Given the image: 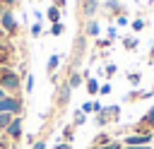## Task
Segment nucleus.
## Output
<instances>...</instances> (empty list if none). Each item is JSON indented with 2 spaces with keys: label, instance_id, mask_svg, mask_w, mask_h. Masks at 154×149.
Instances as JSON below:
<instances>
[{
  "label": "nucleus",
  "instance_id": "nucleus-1",
  "mask_svg": "<svg viewBox=\"0 0 154 149\" xmlns=\"http://www.w3.org/2000/svg\"><path fill=\"white\" fill-rule=\"evenodd\" d=\"M19 84H22L19 74L5 67V72H2V77H0V89L7 94V91H17V89H19Z\"/></svg>",
  "mask_w": 154,
  "mask_h": 149
},
{
  "label": "nucleus",
  "instance_id": "nucleus-2",
  "mask_svg": "<svg viewBox=\"0 0 154 149\" xmlns=\"http://www.w3.org/2000/svg\"><path fill=\"white\" fill-rule=\"evenodd\" d=\"M24 108V101L19 96H5L0 101V113H12V115H19Z\"/></svg>",
  "mask_w": 154,
  "mask_h": 149
},
{
  "label": "nucleus",
  "instance_id": "nucleus-3",
  "mask_svg": "<svg viewBox=\"0 0 154 149\" xmlns=\"http://www.w3.org/2000/svg\"><path fill=\"white\" fill-rule=\"evenodd\" d=\"M118 115H120V106H106L96 113V125H106L111 120H118Z\"/></svg>",
  "mask_w": 154,
  "mask_h": 149
},
{
  "label": "nucleus",
  "instance_id": "nucleus-4",
  "mask_svg": "<svg viewBox=\"0 0 154 149\" xmlns=\"http://www.w3.org/2000/svg\"><path fill=\"white\" fill-rule=\"evenodd\" d=\"M0 24H2V29H5L10 36H14V34H17V22H14V14H12L10 10H5V12H2Z\"/></svg>",
  "mask_w": 154,
  "mask_h": 149
},
{
  "label": "nucleus",
  "instance_id": "nucleus-5",
  "mask_svg": "<svg viewBox=\"0 0 154 149\" xmlns=\"http://www.w3.org/2000/svg\"><path fill=\"white\" fill-rule=\"evenodd\" d=\"M70 94H72V89H70V84L67 82H63L60 87H58V94H55V103L63 108V106H67V101H70Z\"/></svg>",
  "mask_w": 154,
  "mask_h": 149
},
{
  "label": "nucleus",
  "instance_id": "nucleus-6",
  "mask_svg": "<svg viewBox=\"0 0 154 149\" xmlns=\"http://www.w3.org/2000/svg\"><path fill=\"white\" fill-rule=\"evenodd\" d=\"M149 142H152V135H130V137H125L128 147H147Z\"/></svg>",
  "mask_w": 154,
  "mask_h": 149
},
{
  "label": "nucleus",
  "instance_id": "nucleus-7",
  "mask_svg": "<svg viewBox=\"0 0 154 149\" xmlns=\"http://www.w3.org/2000/svg\"><path fill=\"white\" fill-rule=\"evenodd\" d=\"M5 132H7L10 139H19V137H22V115H17V118L10 123V127H7Z\"/></svg>",
  "mask_w": 154,
  "mask_h": 149
},
{
  "label": "nucleus",
  "instance_id": "nucleus-8",
  "mask_svg": "<svg viewBox=\"0 0 154 149\" xmlns=\"http://www.w3.org/2000/svg\"><path fill=\"white\" fill-rule=\"evenodd\" d=\"M96 7H99V2H96V0H84L82 12H84L87 17H94V14H96Z\"/></svg>",
  "mask_w": 154,
  "mask_h": 149
},
{
  "label": "nucleus",
  "instance_id": "nucleus-9",
  "mask_svg": "<svg viewBox=\"0 0 154 149\" xmlns=\"http://www.w3.org/2000/svg\"><path fill=\"white\" fill-rule=\"evenodd\" d=\"M140 127H149V130H154V108H149V111L144 113V118L140 120Z\"/></svg>",
  "mask_w": 154,
  "mask_h": 149
},
{
  "label": "nucleus",
  "instance_id": "nucleus-10",
  "mask_svg": "<svg viewBox=\"0 0 154 149\" xmlns=\"http://www.w3.org/2000/svg\"><path fill=\"white\" fill-rule=\"evenodd\" d=\"M58 65H60V55L55 53V55H51V58H48V62H46V70H48V74H53Z\"/></svg>",
  "mask_w": 154,
  "mask_h": 149
},
{
  "label": "nucleus",
  "instance_id": "nucleus-11",
  "mask_svg": "<svg viewBox=\"0 0 154 149\" xmlns=\"http://www.w3.org/2000/svg\"><path fill=\"white\" fill-rule=\"evenodd\" d=\"M14 118H17V115H12V113H0V130H7Z\"/></svg>",
  "mask_w": 154,
  "mask_h": 149
},
{
  "label": "nucleus",
  "instance_id": "nucleus-12",
  "mask_svg": "<svg viewBox=\"0 0 154 149\" xmlns=\"http://www.w3.org/2000/svg\"><path fill=\"white\" fill-rule=\"evenodd\" d=\"M67 84H70V89H77V87L82 84V74H79V72H72L70 79H67Z\"/></svg>",
  "mask_w": 154,
  "mask_h": 149
},
{
  "label": "nucleus",
  "instance_id": "nucleus-13",
  "mask_svg": "<svg viewBox=\"0 0 154 149\" xmlns=\"http://www.w3.org/2000/svg\"><path fill=\"white\" fill-rule=\"evenodd\" d=\"M99 89H101V84H99L96 79H91V77H89V79H87V91H89V94L94 96V94H96Z\"/></svg>",
  "mask_w": 154,
  "mask_h": 149
},
{
  "label": "nucleus",
  "instance_id": "nucleus-14",
  "mask_svg": "<svg viewBox=\"0 0 154 149\" xmlns=\"http://www.w3.org/2000/svg\"><path fill=\"white\" fill-rule=\"evenodd\" d=\"M63 137H65V142L70 144V142H72V137H75V125H67V127H63Z\"/></svg>",
  "mask_w": 154,
  "mask_h": 149
},
{
  "label": "nucleus",
  "instance_id": "nucleus-15",
  "mask_svg": "<svg viewBox=\"0 0 154 149\" xmlns=\"http://www.w3.org/2000/svg\"><path fill=\"white\" fill-rule=\"evenodd\" d=\"M48 19H51V22H53V24H55V22H60V10H58V7H55V5H53V7H51V10H48Z\"/></svg>",
  "mask_w": 154,
  "mask_h": 149
},
{
  "label": "nucleus",
  "instance_id": "nucleus-16",
  "mask_svg": "<svg viewBox=\"0 0 154 149\" xmlns=\"http://www.w3.org/2000/svg\"><path fill=\"white\" fill-rule=\"evenodd\" d=\"M111 142V137L106 135V132H101V135H96V139H94V147H101V144H108Z\"/></svg>",
  "mask_w": 154,
  "mask_h": 149
},
{
  "label": "nucleus",
  "instance_id": "nucleus-17",
  "mask_svg": "<svg viewBox=\"0 0 154 149\" xmlns=\"http://www.w3.org/2000/svg\"><path fill=\"white\" fill-rule=\"evenodd\" d=\"M89 149H123V144L120 142H108V144H101V147H89Z\"/></svg>",
  "mask_w": 154,
  "mask_h": 149
},
{
  "label": "nucleus",
  "instance_id": "nucleus-18",
  "mask_svg": "<svg viewBox=\"0 0 154 149\" xmlns=\"http://www.w3.org/2000/svg\"><path fill=\"white\" fill-rule=\"evenodd\" d=\"M87 34H89V36H96V34H99V24H96L94 19H89V24H87Z\"/></svg>",
  "mask_w": 154,
  "mask_h": 149
},
{
  "label": "nucleus",
  "instance_id": "nucleus-19",
  "mask_svg": "<svg viewBox=\"0 0 154 149\" xmlns=\"http://www.w3.org/2000/svg\"><path fill=\"white\" fill-rule=\"evenodd\" d=\"M140 79H142V74H140V72H130V74H128V82H130V84H135V87L140 84Z\"/></svg>",
  "mask_w": 154,
  "mask_h": 149
},
{
  "label": "nucleus",
  "instance_id": "nucleus-20",
  "mask_svg": "<svg viewBox=\"0 0 154 149\" xmlns=\"http://www.w3.org/2000/svg\"><path fill=\"white\" fill-rule=\"evenodd\" d=\"M84 120H87V115L79 111V113H75V120H72V125H84Z\"/></svg>",
  "mask_w": 154,
  "mask_h": 149
},
{
  "label": "nucleus",
  "instance_id": "nucleus-21",
  "mask_svg": "<svg viewBox=\"0 0 154 149\" xmlns=\"http://www.w3.org/2000/svg\"><path fill=\"white\" fill-rule=\"evenodd\" d=\"M51 34H53V36H60V34H63V24H60V22H55V24L51 26Z\"/></svg>",
  "mask_w": 154,
  "mask_h": 149
},
{
  "label": "nucleus",
  "instance_id": "nucleus-22",
  "mask_svg": "<svg viewBox=\"0 0 154 149\" xmlns=\"http://www.w3.org/2000/svg\"><path fill=\"white\" fill-rule=\"evenodd\" d=\"M132 29H135V31H142V29H144V19H135V22H132Z\"/></svg>",
  "mask_w": 154,
  "mask_h": 149
},
{
  "label": "nucleus",
  "instance_id": "nucleus-23",
  "mask_svg": "<svg viewBox=\"0 0 154 149\" xmlns=\"http://www.w3.org/2000/svg\"><path fill=\"white\" fill-rule=\"evenodd\" d=\"M125 48H128V50L137 48V38H125Z\"/></svg>",
  "mask_w": 154,
  "mask_h": 149
},
{
  "label": "nucleus",
  "instance_id": "nucleus-24",
  "mask_svg": "<svg viewBox=\"0 0 154 149\" xmlns=\"http://www.w3.org/2000/svg\"><path fill=\"white\" fill-rule=\"evenodd\" d=\"M91 111H94V103H91V101H87V103L82 106V113L87 115V113H91Z\"/></svg>",
  "mask_w": 154,
  "mask_h": 149
},
{
  "label": "nucleus",
  "instance_id": "nucleus-25",
  "mask_svg": "<svg viewBox=\"0 0 154 149\" xmlns=\"http://www.w3.org/2000/svg\"><path fill=\"white\" fill-rule=\"evenodd\" d=\"M41 31H43V29H41V22H38V24H34V26H31V36H38V34H41Z\"/></svg>",
  "mask_w": 154,
  "mask_h": 149
},
{
  "label": "nucleus",
  "instance_id": "nucleus-26",
  "mask_svg": "<svg viewBox=\"0 0 154 149\" xmlns=\"http://www.w3.org/2000/svg\"><path fill=\"white\" fill-rule=\"evenodd\" d=\"M116 72H118V67H116V65H108V67H106V77H113Z\"/></svg>",
  "mask_w": 154,
  "mask_h": 149
},
{
  "label": "nucleus",
  "instance_id": "nucleus-27",
  "mask_svg": "<svg viewBox=\"0 0 154 149\" xmlns=\"http://www.w3.org/2000/svg\"><path fill=\"white\" fill-rule=\"evenodd\" d=\"M26 91H34V77L26 74Z\"/></svg>",
  "mask_w": 154,
  "mask_h": 149
},
{
  "label": "nucleus",
  "instance_id": "nucleus-28",
  "mask_svg": "<svg viewBox=\"0 0 154 149\" xmlns=\"http://www.w3.org/2000/svg\"><path fill=\"white\" fill-rule=\"evenodd\" d=\"M99 94H111V84H101V89H99Z\"/></svg>",
  "mask_w": 154,
  "mask_h": 149
},
{
  "label": "nucleus",
  "instance_id": "nucleus-29",
  "mask_svg": "<svg viewBox=\"0 0 154 149\" xmlns=\"http://www.w3.org/2000/svg\"><path fill=\"white\" fill-rule=\"evenodd\" d=\"M31 149H46V142L43 139H38V142H34V147Z\"/></svg>",
  "mask_w": 154,
  "mask_h": 149
},
{
  "label": "nucleus",
  "instance_id": "nucleus-30",
  "mask_svg": "<svg viewBox=\"0 0 154 149\" xmlns=\"http://www.w3.org/2000/svg\"><path fill=\"white\" fill-rule=\"evenodd\" d=\"M55 149H72V144H67V142H63V144H58Z\"/></svg>",
  "mask_w": 154,
  "mask_h": 149
},
{
  "label": "nucleus",
  "instance_id": "nucleus-31",
  "mask_svg": "<svg viewBox=\"0 0 154 149\" xmlns=\"http://www.w3.org/2000/svg\"><path fill=\"white\" fill-rule=\"evenodd\" d=\"M149 62H154V43H152V50H149Z\"/></svg>",
  "mask_w": 154,
  "mask_h": 149
},
{
  "label": "nucleus",
  "instance_id": "nucleus-32",
  "mask_svg": "<svg viewBox=\"0 0 154 149\" xmlns=\"http://www.w3.org/2000/svg\"><path fill=\"white\" fill-rule=\"evenodd\" d=\"M123 149H152V147L147 144V147H123Z\"/></svg>",
  "mask_w": 154,
  "mask_h": 149
},
{
  "label": "nucleus",
  "instance_id": "nucleus-33",
  "mask_svg": "<svg viewBox=\"0 0 154 149\" xmlns=\"http://www.w3.org/2000/svg\"><path fill=\"white\" fill-rule=\"evenodd\" d=\"M63 5H65V0H55V7H58V10H60Z\"/></svg>",
  "mask_w": 154,
  "mask_h": 149
},
{
  "label": "nucleus",
  "instance_id": "nucleus-34",
  "mask_svg": "<svg viewBox=\"0 0 154 149\" xmlns=\"http://www.w3.org/2000/svg\"><path fill=\"white\" fill-rule=\"evenodd\" d=\"M0 2H2V5H12L14 0H0Z\"/></svg>",
  "mask_w": 154,
  "mask_h": 149
},
{
  "label": "nucleus",
  "instance_id": "nucleus-35",
  "mask_svg": "<svg viewBox=\"0 0 154 149\" xmlns=\"http://www.w3.org/2000/svg\"><path fill=\"white\" fill-rule=\"evenodd\" d=\"M5 96H7V94H5V91H2V89H0V101H2V99H5Z\"/></svg>",
  "mask_w": 154,
  "mask_h": 149
},
{
  "label": "nucleus",
  "instance_id": "nucleus-36",
  "mask_svg": "<svg viewBox=\"0 0 154 149\" xmlns=\"http://www.w3.org/2000/svg\"><path fill=\"white\" fill-rule=\"evenodd\" d=\"M2 12H5V10H0V17H2Z\"/></svg>",
  "mask_w": 154,
  "mask_h": 149
}]
</instances>
